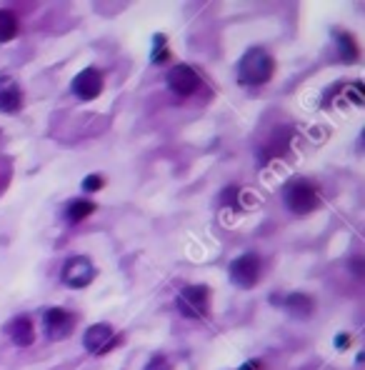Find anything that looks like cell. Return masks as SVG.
Returning a JSON list of instances; mask_svg holds the SVG:
<instances>
[{
	"mask_svg": "<svg viewBox=\"0 0 365 370\" xmlns=\"http://www.w3.org/2000/svg\"><path fill=\"white\" fill-rule=\"evenodd\" d=\"M275 60L263 48H250L238 63V81L241 86H263L273 78Z\"/></svg>",
	"mask_w": 365,
	"mask_h": 370,
	"instance_id": "cell-1",
	"label": "cell"
},
{
	"mask_svg": "<svg viewBox=\"0 0 365 370\" xmlns=\"http://www.w3.org/2000/svg\"><path fill=\"white\" fill-rule=\"evenodd\" d=\"M283 200L296 215H308L320 205V190L308 178H296V180H290L285 185Z\"/></svg>",
	"mask_w": 365,
	"mask_h": 370,
	"instance_id": "cell-2",
	"label": "cell"
},
{
	"mask_svg": "<svg viewBox=\"0 0 365 370\" xmlns=\"http://www.w3.org/2000/svg\"><path fill=\"white\" fill-rule=\"evenodd\" d=\"M175 306L180 311V316L200 320L210 311V288L208 285H188V288H182L178 293Z\"/></svg>",
	"mask_w": 365,
	"mask_h": 370,
	"instance_id": "cell-3",
	"label": "cell"
},
{
	"mask_svg": "<svg viewBox=\"0 0 365 370\" xmlns=\"http://www.w3.org/2000/svg\"><path fill=\"white\" fill-rule=\"evenodd\" d=\"M263 275V260L255 253H245V255L236 258L231 265V280L241 288H255Z\"/></svg>",
	"mask_w": 365,
	"mask_h": 370,
	"instance_id": "cell-4",
	"label": "cell"
},
{
	"mask_svg": "<svg viewBox=\"0 0 365 370\" xmlns=\"http://www.w3.org/2000/svg\"><path fill=\"white\" fill-rule=\"evenodd\" d=\"M168 86H170V91L175 93V96L190 98L203 88V78H200V73L193 65L180 63L175 65V68H170V73H168Z\"/></svg>",
	"mask_w": 365,
	"mask_h": 370,
	"instance_id": "cell-5",
	"label": "cell"
},
{
	"mask_svg": "<svg viewBox=\"0 0 365 370\" xmlns=\"http://www.w3.org/2000/svg\"><path fill=\"white\" fill-rule=\"evenodd\" d=\"M60 278H63V283L68 285V288H86V285L95 278V265H93L86 255H73L65 260Z\"/></svg>",
	"mask_w": 365,
	"mask_h": 370,
	"instance_id": "cell-6",
	"label": "cell"
},
{
	"mask_svg": "<svg viewBox=\"0 0 365 370\" xmlns=\"http://www.w3.org/2000/svg\"><path fill=\"white\" fill-rule=\"evenodd\" d=\"M86 348L91 350L93 355H105L108 350H113L115 345L123 340V335L113 333V328L108 325V323H95L86 330Z\"/></svg>",
	"mask_w": 365,
	"mask_h": 370,
	"instance_id": "cell-7",
	"label": "cell"
},
{
	"mask_svg": "<svg viewBox=\"0 0 365 370\" xmlns=\"http://www.w3.org/2000/svg\"><path fill=\"white\" fill-rule=\"evenodd\" d=\"M76 328V316L63 308H50L45 311V333H48L50 340H63L68 338L70 333Z\"/></svg>",
	"mask_w": 365,
	"mask_h": 370,
	"instance_id": "cell-8",
	"label": "cell"
},
{
	"mask_svg": "<svg viewBox=\"0 0 365 370\" xmlns=\"http://www.w3.org/2000/svg\"><path fill=\"white\" fill-rule=\"evenodd\" d=\"M73 93L81 100H95L103 93V73L98 68H86L73 78Z\"/></svg>",
	"mask_w": 365,
	"mask_h": 370,
	"instance_id": "cell-9",
	"label": "cell"
},
{
	"mask_svg": "<svg viewBox=\"0 0 365 370\" xmlns=\"http://www.w3.org/2000/svg\"><path fill=\"white\" fill-rule=\"evenodd\" d=\"M23 108V91L16 78L0 76V113H18Z\"/></svg>",
	"mask_w": 365,
	"mask_h": 370,
	"instance_id": "cell-10",
	"label": "cell"
},
{
	"mask_svg": "<svg viewBox=\"0 0 365 370\" xmlns=\"http://www.w3.org/2000/svg\"><path fill=\"white\" fill-rule=\"evenodd\" d=\"M8 335L16 345L21 348H28V345L35 343V328H33V320L28 316H21L8 325Z\"/></svg>",
	"mask_w": 365,
	"mask_h": 370,
	"instance_id": "cell-11",
	"label": "cell"
},
{
	"mask_svg": "<svg viewBox=\"0 0 365 370\" xmlns=\"http://www.w3.org/2000/svg\"><path fill=\"white\" fill-rule=\"evenodd\" d=\"M335 40H338L340 58H343L345 63H355V60L360 58V45H358V40L350 35V33L335 30Z\"/></svg>",
	"mask_w": 365,
	"mask_h": 370,
	"instance_id": "cell-12",
	"label": "cell"
},
{
	"mask_svg": "<svg viewBox=\"0 0 365 370\" xmlns=\"http://www.w3.org/2000/svg\"><path fill=\"white\" fill-rule=\"evenodd\" d=\"M93 210H95V203H91V200H83V198L70 200L68 208H65V218H68V223H81Z\"/></svg>",
	"mask_w": 365,
	"mask_h": 370,
	"instance_id": "cell-13",
	"label": "cell"
},
{
	"mask_svg": "<svg viewBox=\"0 0 365 370\" xmlns=\"http://www.w3.org/2000/svg\"><path fill=\"white\" fill-rule=\"evenodd\" d=\"M18 28H21V23H18L16 13L0 11V43H8V40L16 38Z\"/></svg>",
	"mask_w": 365,
	"mask_h": 370,
	"instance_id": "cell-14",
	"label": "cell"
},
{
	"mask_svg": "<svg viewBox=\"0 0 365 370\" xmlns=\"http://www.w3.org/2000/svg\"><path fill=\"white\" fill-rule=\"evenodd\" d=\"M285 308L290 313H296V316H311L313 313V298L311 295H303V293H296V295H288L285 298Z\"/></svg>",
	"mask_w": 365,
	"mask_h": 370,
	"instance_id": "cell-15",
	"label": "cell"
},
{
	"mask_svg": "<svg viewBox=\"0 0 365 370\" xmlns=\"http://www.w3.org/2000/svg\"><path fill=\"white\" fill-rule=\"evenodd\" d=\"M153 63H166L168 58H170V53H168V38L163 35V33H158L156 38H153Z\"/></svg>",
	"mask_w": 365,
	"mask_h": 370,
	"instance_id": "cell-16",
	"label": "cell"
},
{
	"mask_svg": "<svg viewBox=\"0 0 365 370\" xmlns=\"http://www.w3.org/2000/svg\"><path fill=\"white\" fill-rule=\"evenodd\" d=\"M103 185H105V180H103V175H98V173H93V175H86V180H83V188H86L88 193H98Z\"/></svg>",
	"mask_w": 365,
	"mask_h": 370,
	"instance_id": "cell-17",
	"label": "cell"
},
{
	"mask_svg": "<svg viewBox=\"0 0 365 370\" xmlns=\"http://www.w3.org/2000/svg\"><path fill=\"white\" fill-rule=\"evenodd\" d=\"M145 370H173V365L166 355H153L151 363L145 365Z\"/></svg>",
	"mask_w": 365,
	"mask_h": 370,
	"instance_id": "cell-18",
	"label": "cell"
},
{
	"mask_svg": "<svg viewBox=\"0 0 365 370\" xmlns=\"http://www.w3.org/2000/svg\"><path fill=\"white\" fill-rule=\"evenodd\" d=\"M241 188H238V185H231V188L228 190H223V203L226 205H236L238 208V198H241Z\"/></svg>",
	"mask_w": 365,
	"mask_h": 370,
	"instance_id": "cell-19",
	"label": "cell"
},
{
	"mask_svg": "<svg viewBox=\"0 0 365 370\" xmlns=\"http://www.w3.org/2000/svg\"><path fill=\"white\" fill-rule=\"evenodd\" d=\"M350 340H353V338H350L348 333H340L338 338H335V343H338V350H348L350 348Z\"/></svg>",
	"mask_w": 365,
	"mask_h": 370,
	"instance_id": "cell-20",
	"label": "cell"
},
{
	"mask_svg": "<svg viewBox=\"0 0 365 370\" xmlns=\"http://www.w3.org/2000/svg\"><path fill=\"white\" fill-rule=\"evenodd\" d=\"M241 370H263V363H260V360H250V363H245Z\"/></svg>",
	"mask_w": 365,
	"mask_h": 370,
	"instance_id": "cell-21",
	"label": "cell"
}]
</instances>
